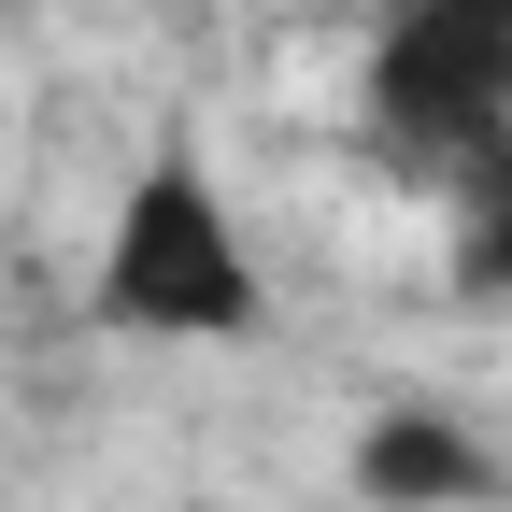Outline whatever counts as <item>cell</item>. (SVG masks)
Listing matches in <instances>:
<instances>
[{
	"label": "cell",
	"instance_id": "obj_1",
	"mask_svg": "<svg viewBox=\"0 0 512 512\" xmlns=\"http://www.w3.org/2000/svg\"><path fill=\"white\" fill-rule=\"evenodd\" d=\"M100 328H143V342H242V328H256V256H242L214 171L185 157V143L114 200V242H100Z\"/></svg>",
	"mask_w": 512,
	"mask_h": 512
},
{
	"label": "cell",
	"instance_id": "obj_2",
	"mask_svg": "<svg viewBox=\"0 0 512 512\" xmlns=\"http://www.w3.org/2000/svg\"><path fill=\"white\" fill-rule=\"evenodd\" d=\"M356 498H384V512H470V498H498V456L456 413H370L356 427Z\"/></svg>",
	"mask_w": 512,
	"mask_h": 512
},
{
	"label": "cell",
	"instance_id": "obj_4",
	"mask_svg": "<svg viewBox=\"0 0 512 512\" xmlns=\"http://www.w3.org/2000/svg\"><path fill=\"white\" fill-rule=\"evenodd\" d=\"M413 15H470L484 43H512V0H413Z\"/></svg>",
	"mask_w": 512,
	"mask_h": 512
},
{
	"label": "cell",
	"instance_id": "obj_3",
	"mask_svg": "<svg viewBox=\"0 0 512 512\" xmlns=\"http://www.w3.org/2000/svg\"><path fill=\"white\" fill-rule=\"evenodd\" d=\"M470 285H498V299H512V157L484 171V214H470Z\"/></svg>",
	"mask_w": 512,
	"mask_h": 512
}]
</instances>
